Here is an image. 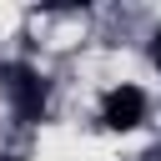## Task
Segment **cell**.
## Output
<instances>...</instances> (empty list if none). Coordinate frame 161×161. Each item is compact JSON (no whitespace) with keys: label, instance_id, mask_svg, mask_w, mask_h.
Segmentation results:
<instances>
[{"label":"cell","instance_id":"obj_1","mask_svg":"<svg viewBox=\"0 0 161 161\" xmlns=\"http://www.w3.org/2000/svg\"><path fill=\"white\" fill-rule=\"evenodd\" d=\"M0 86H5V101H10V111L25 121V126H35L40 116H45V80H40V70L35 65H0Z\"/></svg>","mask_w":161,"mask_h":161},{"label":"cell","instance_id":"obj_2","mask_svg":"<svg viewBox=\"0 0 161 161\" xmlns=\"http://www.w3.org/2000/svg\"><path fill=\"white\" fill-rule=\"evenodd\" d=\"M141 121H146V91L141 86L121 80V86H111L101 96V126L106 131H136Z\"/></svg>","mask_w":161,"mask_h":161},{"label":"cell","instance_id":"obj_3","mask_svg":"<svg viewBox=\"0 0 161 161\" xmlns=\"http://www.w3.org/2000/svg\"><path fill=\"white\" fill-rule=\"evenodd\" d=\"M151 65H156V70H161V30H156V35H151Z\"/></svg>","mask_w":161,"mask_h":161},{"label":"cell","instance_id":"obj_4","mask_svg":"<svg viewBox=\"0 0 161 161\" xmlns=\"http://www.w3.org/2000/svg\"><path fill=\"white\" fill-rule=\"evenodd\" d=\"M5 161H10V156H5Z\"/></svg>","mask_w":161,"mask_h":161}]
</instances>
